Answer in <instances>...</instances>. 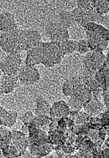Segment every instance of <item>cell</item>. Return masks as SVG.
<instances>
[{
    "label": "cell",
    "mask_w": 109,
    "mask_h": 158,
    "mask_svg": "<svg viewBox=\"0 0 109 158\" xmlns=\"http://www.w3.org/2000/svg\"><path fill=\"white\" fill-rule=\"evenodd\" d=\"M85 38L91 51L100 48L105 50L109 44V31L101 25L90 22L84 27Z\"/></svg>",
    "instance_id": "6da1fadb"
},
{
    "label": "cell",
    "mask_w": 109,
    "mask_h": 158,
    "mask_svg": "<svg viewBox=\"0 0 109 158\" xmlns=\"http://www.w3.org/2000/svg\"><path fill=\"white\" fill-rule=\"evenodd\" d=\"M60 43L50 41L45 42L41 64L47 67H52L59 64L64 57Z\"/></svg>",
    "instance_id": "7a4b0ae2"
},
{
    "label": "cell",
    "mask_w": 109,
    "mask_h": 158,
    "mask_svg": "<svg viewBox=\"0 0 109 158\" xmlns=\"http://www.w3.org/2000/svg\"><path fill=\"white\" fill-rule=\"evenodd\" d=\"M22 29L18 28L10 32L1 33L0 45L2 50L8 54L21 52Z\"/></svg>",
    "instance_id": "3957f363"
},
{
    "label": "cell",
    "mask_w": 109,
    "mask_h": 158,
    "mask_svg": "<svg viewBox=\"0 0 109 158\" xmlns=\"http://www.w3.org/2000/svg\"><path fill=\"white\" fill-rule=\"evenodd\" d=\"M20 52L9 54L1 61V71L7 75H17L21 69L22 63Z\"/></svg>",
    "instance_id": "277c9868"
},
{
    "label": "cell",
    "mask_w": 109,
    "mask_h": 158,
    "mask_svg": "<svg viewBox=\"0 0 109 158\" xmlns=\"http://www.w3.org/2000/svg\"><path fill=\"white\" fill-rule=\"evenodd\" d=\"M71 12L75 23L83 27L88 23H97L101 15L98 14L94 8L84 10L77 6Z\"/></svg>",
    "instance_id": "5b68a950"
},
{
    "label": "cell",
    "mask_w": 109,
    "mask_h": 158,
    "mask_svg": "<svg viewBox=\"0 0 109 158\" xmlns=\"http://www.w3.org/2000/svg\"><path fill=\"white\" fill-rule=\"evenodd\" d=\"M89 52L84 57V64L87 69L98 71L103 67L106 57L100 48Z\"/></svg>",
    "instance_id": "8992f818"
},
{
    "label": "cell",
    "mask_w": 109,
    "mask_h": 158,
    "mask_svg": "<svg viewBox=\"0 0 109 158\" xmlns=\"http://www.w3.org/2000/svg\"><path fill=\"white\" fill-rule=\"evenodd\" d=\"M40 31L34 29H22L21 33V51H27L41 41Z\"/></svg>",
    "instance_id": "52a82bcc"
},
{
    "label": "cell",
    "mask_w": 109,
    "mask_h": 158,
    "mask_svg": "<svg viewBox=\"0 0 109 158\" xmlns=\"http://www.w3.org/2000/svg\"><path fill=\"white\" fill-rule=\"evenodd\" d=\"M19 81L23 84L30 85L38 82L40 78L37 69L31 65L21 68L18 74Z\"/></svg>",
    "instance_id": "ba28073f"
},
{
    "label": "cell",
    "mask_w": 109,
    "mask_h": 158,
    "mask_svg": "<svg viewBox=\"0 0 109 158\" xmlns=\"http://www.w3.org/2000/svg\"><path fill=\"white\" fill-rule=\"evenodd\" d=\"M45 42L40 41L35 47L27 51L25 63L26 65L34 66L41 64Z\"/></svg>",
    "instance_id": "9c48e42d"
},
{
    "label": "cell",
    "mask_w": 109,
    "mask_h": 158,
    "mask_svg": "<svg viewBox=\"0 0 109 158\" xmlns=\"http://www.w3.org/2000/svg\"><path fill=\"white\" fill-rule=\"evenodd\" d=\"M71 113L68 104L63 100L55 102L50 108V115L52 120H59L68 117Z\"/></svg>",
    "instance_id": "30bf717a"
},
{
    "label": "cell",
    "mask_w": 109,
    "mask_h": 158,
    "mask_svg": "<svg viewBox=\"0 0 109 158\" xmlns=\"http://www.w3.org/2000/svg\"><path fill=\"white\" fill-rule=\"evenodd\" d=\"M44 32L49 36L51 41L62 43L70 39L68 29L50 27L46 29Z\"/></svg>",
    "instance_id": "8fae6325"
},
{
    "label": "cell",
    "mask_w": 109,
    "mask_h": 158,
    "mask_svg": "<svg viewBox=\"0 0 109 158\" xmlns=\"http://www.w3.org/2000/svg\"><path fill=\"white\" fill-rule=\"evenodd\" d=\"M29 148L31 155L39 158L47 156L53 149V145L46 141L30 144Z\"/></svg>",
    "instance_id": "7c38bea8"
},
{
    "label": "cell",
    "mask_w": 109,
    "mask_h": 158,
    "mask_svg": "<svg viewBox=\"0 0 109 158\" xmlns=\"http://www.w3.org/2000/svg\"><path fill=\"white\" fill-rule=\"evenodd\" d=\"M0 25L1 33L10 32L19 28L15 17L10 12L1 13Z\"/></svg>",
    "instance_id": "4fadbf2b"
},
{
    "label": "cell",
    "mask_w": 109,
    "mask_h": 158,
    "mask_svg": "<svg viewBox=\"0 0 109 158\" xmlns=\"http://www.w3.org/2000/svg\"><path fill=\"white\" fill-rule=\"evenodd\" d=\"M18 75H7L3 74L1 77V94H7L14 91L18 84Z\"/></svg>",
    "instance_id": "5bb4252c"
},
{
    "label": "cell",
    "mask_w": 109,
    "mask_h": 158,
    "mask_svg": "<svg viewBox=\"0 0 109 158\" xmlns=\"http://www.w3.org/2000/svg\"><path fill=\"white\" fill-rule=\"evenodd\" d=\"M12 134V144L18 150L21 156L30 144L29 136L28 137L24 133L19 131H14Z\"/></svg>",
    "instance_id": "9a60e30c"
},
{
    "label": "cell",
    "mask_w": 109,
    "mask_h": 158,
    "mask_svg": "<svg viewBox=\"0 0 109 158\" xmlns=\"http://www.w3.org/2000/svg\"><path fill=\"white\" fill-rule=\"evenodd\" d=\"M28 131L30 144L46 141L48 134L39 127L29 125L28 126Z\"/></svg>",
    "instance_id": "2e32d148"
},
{
    "label": "cell",
    "mask_w": 109,
    "mask_h": 158,
    "mask_svg": "<svg viewBox=\"0 0 109 158\" xmlns=\"http://www.w3.org/2000/svg\"><path fill=\"white\" fill-rule=\"evenodd\" d=\"M18 114L15 112L8 111L0 107V124L1 126L11 127L17 121Z\"/></svg>",
    "instance_id": "e0dca14e"
},
{
    "label": "cell",
    "mask_w": 109,
    "mask_h": 158,
    "mask_svg": "<svg viewBox=\"0 0 109 158\" xmlns=\"http://www.w3.org/2000/svg\"><path fill=\"white\" fill-rule=\"evenodd\" d=\"M46 142L53 146H60L65 143L64 133L59 129L49 131Z\"/></svg>",
    "instance_id": "ac0fdd59"
},
{
    "label": "cell",
    "mask_w": 109,
    "mask_h": 158,
    "mask_svg": "<svg viewBox=\"0 0 109 158\" xmlns=\"http://www.w3.org/2000/svg\"><path fill=\"white\" fill-rule=\"evenodd\" d=\"M84 107L85 112L91 116L97 114L102 108L99 101L95 98H92L89 101L84 104Z\"/></svg>",
    "instance_id": "d6986e66"
},
{
    "label": "cell",
    "mask_w": 109,
    "mask_h": 158,
    "mask_svg": "<svg viewBox=\"0 0 109 158\" xmlns=\"http://www.w3.org/2000/svg\"><path fill=\"white\" fill-rule=\"evenodd\" d=\"M71 118L73 121L75 125L83 126L89 123L91 116L86 113L80 112H72L70 113Z\"/></svg>",
    "instance_id": "ffe728a7"
},
{
    "label": "cell",
    "mask_w": 109,
    "mask_h": 158,
    "mask_svg": "<svg viewBox=\"0 0 109 158\" xmlns=\"http://www.w3.org/2000/svg\"><path fill=\"white\" fill-rule=\"evenodd\" d=\"M50 107L47 100L39 97L37 100V107L35 109L36 115H48L50 113Z\"/></svg>",
    "instance_id": "44dd1931"
},
{
    "label": "cell",
    "mask_w": 109,
    "mask_h": 158,
    "mask_svg": "<svg viewBox=\"0 0 109 158\" xmlns=\"http://www.w3.org/2000/svg\"><path fill=\"white\" fill-rule=\"evenodd\" d=\"M91 5L100 15H103L109 12V1H91Z\"/></svg>",
    "instance_id": "7402d4cb"
},
{
    "label": "cell",
    "mask_w": 109,
    "mask_h": 158,
    "mask_svg": "<svg viewBox=\"0 0 109 158\" xmlns=\"http://www.w3.org/2000/svg\"><path fill=\"white\" fill-rule=\"evenodd\" d=\"M1 149L3 155L6 158H18L21 157V153L13 144L1 145Z\"/></svg>",
    "instance_id": "603a6c76"
},
{
    "label": "cell",
    "mask_w": 109,
    "mask_h": 158,
    "mask_svg": "<svg viewBox=\"0 0 109 158\" xmlns=\"http://www.w3.org/2000/svg\"><path fill=\"white\" fill-rule=\"evenodd\" d=\"M64 55H68L77 51V41L69 40L67 41L60 43Z\"/></svg>",
    "instance_id": "cb8c5ba5"
},
{
    "label": "cell",
    "mask_w": 109,
    "mask_h": 158,
    "mask_svg": "<svg viewBox=\"0 0 109 158\" xmlns=\"http://www.w3.org/2000/svg\"><path fill=\"white\" fill-rule=\"evenodd\" d=\"M78 77H74L65 81L62 86V93L67 97H71Z\"/></svg>",
    "instance_id": "d4e9b609"
},
{
    "label": "cell",
    "mask_w": 109,
    "mask_h": 158,
    "mask_svg": "<svg viewBox=\"0 0 109 158\" xmlns=\"http://www.w3.org/2000/svg\"><path fill=\"white\" fill-rule=\"evenodd\" d=\"M52 119L48 115H36L30 125L40 127L49 125Z\"/></svg>",
    "instance_id": "484cf974"
},
{
    "label": "cell",
    "mask_w": 109,
    "mask_h": 158,
    "mask_svg": "<svg viewBox=\"0 0 109 158\" xmlns=\"http://www.w3.org/2000/svg\"><path fill=\"white\" fill-rule=\"evenodd\" d=\"M4 126H1L0 141L1 145H7L12 144V134L10 131L4 127Z\"/></svg>",
    "instance_id": "4316f807"
},
{
    "label": "cell",
    "mask_w": 109,
    "mask_h": 158,
    "mask_svg": "<svg viewBox=\"0 0 109 158\" xmlns=\"http://www.w3.org/2000/svg\"><path fill=\"white\" fill-rule=\"evenodd\" d=\"M77 51L81 54H85L91 51L86 40L82 39L77 41Z\"/></svg>",
    "instance_id": "83f0119b"
},
{
    "label": "cell",
    "mask_w": 109,
    "mask_h": 158,
    "mask_svg": "<svg viewBox=\"0 0 109 158\" xmlns=\"http://www.w3.org/2000/svg\"><path fill=\"white\" fill-rule=\"evenodd\" d=\"M68 105L71 112H78L84 106V104L80 101H78L75 98H71L70 100L68 101Z\"/></svg>",
    "instance_id": "f1b7e54d"
},
{
    "label": "cell",
    "mask_w": 109,
    "mask_h": 158,
    "mask_svg": "<svg viewBox=\"0 0 109 158\" xmlns=\"http://www.w3.org/2000/svg\"><path fill=\"white\" fill-rule=\"evenodd\" d=\"M35 116L31 111H28L21 118V120L24 124V126L28 127Z\"/></svg>",
    "instance_id": "f546056e"
},
{
    "label": "cell",
    "mask_w": 109,
    "mask_h": 158,
    "mask_svg": "<svg viewBox=\"0 0 109 158\" xmlns=\"http://www.w3.org/2000/svg\"><path fill=\"white\" fill-rule=\"evenodd\" d=\"M104 102L107 106L109 108V91H106L104 92Z\"/></svg>",
    "instance_id": "4dcf8cb0"
},
{
    "label": "cell",
    "mask_w": 109,
    "mask_h": 158,
    "mask_svg": "<svg viewBox=\"0 0 109 158\" xmlns=\"http://www.w3.org/2000/svg\"><path fill=\"white\" fill-rule=\"evenodd\" d=\"M107 55L108 57H109V48L108 49V52Z\"/></svg>",
    "instance_id": "1f68e13d"
}]
</instances>
